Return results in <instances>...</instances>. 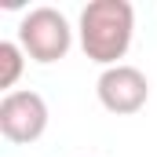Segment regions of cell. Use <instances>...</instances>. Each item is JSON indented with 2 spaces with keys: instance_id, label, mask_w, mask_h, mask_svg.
Instances as JSON below:
<instances>
[{
  "instance_id": "obj_1",
  "label": "cell",
  "mask_w": 157,
  "mask_h": 157,
  "mask_svg": "<svg viewBox=\"0 0 157 157\" xmlns=\"http://www.w3.org/2000/svg\"><path fill=\"white\" fill-rule=\"evenodd\" d=\"M80 48L99 66H121L135 33V7L128 0H91L80 11Z\"/></svg>"
},
{
  "instance_id": "obj_2",
  "label": "cell",
  "mask_w": 157,
  "mask_h": 157,
  "mask_svg": "<svg viewBox=\"0 0 157 157\" xmlns=\"http://www.w3.org/2000/svg\"><path fill=\"white\" fill-rule=\"evenodd\" d=\"M18 44H22L26 59H33V62H44V66L48 62H59L73 48L70 18L59 7H33L18 22Z\"/></svg>"
},
{
  "instance_id": "obj_3",
  "label": "cell",
  "mask_w": 157,
  "mask_h": 157,
  "mask_svg": "<svg viewBox=\"0 0 157 157\" xmlns=\"http://www.w3.org/2000/svg\"><path fill=\"white\" fill-rule=\"evenodd\" d=\"M48 132V102L40 91L15 88L0 99V135L15 146H29Z\"/></svg>"
},
{
  "instance_id": "obj_4",
  "label": "cell",
  "mask_w": 157,
  "mask_h": 157,
  "mask_svg": "<svg viewBox=\"0 0 157 157\" xmlns=\"http://www.w3.org/2000/svg\"><path fill=\"white\" fill-rule=\"evenodd\" d=\"M95 91H99L102 110H110V113H117V117H128V113H139V110L146 106V99H150V80H146V73H143L139 66L121 62V66H110V70L99 73Z\"/></svg>"
},
{
  "instance_id": "obj_5",
  "label": "cell",
  "mask_w": 157,
  "mask_h": 157,
  "mask_svg": "<svg viewBox=\"0 0 157 157\" xmlns=\"http://www.w3.org/2000/svg\"><path fill=\"white\" fill-rule=\"evenodd\" d=\"M22 70H26V51H22V44H18V40H0V88H4V95L15 91Z\"/></svg>"
}]
</instances>
